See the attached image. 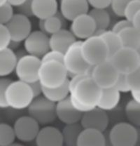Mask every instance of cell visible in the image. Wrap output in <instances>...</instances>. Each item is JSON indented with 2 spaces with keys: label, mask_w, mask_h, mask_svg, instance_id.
<instances>
[{
  "label": "cell",
  "mask_w": 140,
  "mask_h": 146,
  "mask_svg": "<svg viewBox=\"0 0 140 146\" xmlns=\"http://www.w3.org/2000/svg\"><path fill=\"white\" fill-rule=\"evenodd\" d=\"M100 91L90 74H87L70 90V101L77 110L83 113L96 107Z\"/></svg>",
  "instance_id": "cell-1"
},
{
  "label": "cell",
  "mask_w": 140,
  "mask_h": 146,
  "mask_svg": "<svg viewBox=\"0 0 140 146\" xmlns=\"http://www.w3.org/2000/svg\"><path fill=\"white\" fill-rule=\"evenodd\" d=\"M64 64L57 60H42L39 81L44 88L53 89L63 84L69 79Z\"/></svg>",
  "instance_id": "cell-2"
},
{
  "label": "cell",
  "mask_w": 140,
  "mask_h": 146,
  "mask_svg": "<svg viewBox=\"0 0 140 146\" xmlns=\"http://www.w3.org/2000/svg\"><path fill=\"white\" fill-rule=\"evenodd\" d=\"M34 98L30 84L19 80L11 82L6 91L9 108L16 110L27 109Z\"/></svg>",
  "instance_id": "cell-3"
},
{
  "label": "cell",
  "mask_w": 140,
  "mask_h": 146,
  "mask_svg": "<svg viewBox=\"0 0 140 146\" xmlns=\"http://www.w3.org/2000/svg\"><path fill=\"white\" fill-rule=\"evenodd\" d=\"M81 48L83 58L91 67L109 59L108 47L100 36L94 35L83 40Z\"/></svg>",
  "instance_id": "cell-4"
},
{
  "label": "cell",
  "mask_w": 140,
  "mask_h": 146,
  "mask_svg": "<svg viewBox=\"0 0 140 146\" xmlns=\"http://www.w3.org/2000/svg\"><path fill=\"white\" fill-rule=\"evenodd\" d=\"M28 115L34 118L40 125H49L54 122L56 117V103L43 95L33 99L27 108Z\"/></svg>",
  "instance_id": "cell-5"
},
{
  "label": "cell",
  "mask_w": 140,
  "mask_h": 146,
  "mask_svg": "<svg viewBox=\"0 0 140 146\" xmlns=\"http://www.w3.org/2000/svg\"><path fill=\"white\" fill-rule=\"evenodd\" d=\"M81 43L82 41L77 40L64 54L63 64L70 77L79 74H90L92 67L86 63L82 56Z\"/></svg>",
  "instance_id": "cell-6"
},
{
  "label": "cell",
  "mask_w": 140,
  "mask_h": 146,
  "mask_svg": "<svg viewBox=\"0 0 140 146\" xmlns=\"http://www.w3.org/2000/svg\"><path fill=\"white\" fill-rule=\"evenodd\" d=\"M42 64V58L25 54L18 59L14 73L18 80L27 84L39 80V70Z\"/></svg>",
  "instance_id": "cell-7"
},
{
  "label": "cell",
  "mask_w": 140,
  "mask_h": 146,
  "mask_svg": "<svg viewBox=\"0 0 140 146\" xmlns=\"http://www.w3.org/2000/svg\"><path fill=\"white\" fill-rule=\"evenodd\" d=\"M120 74H127L140 65V57L138 51L124 47L120 48L109 59Z\"/></svg>",
  "instance_id": "cell-8"
},
{
  "label": "cell",
  "mask_w": 140,
  "mask_h": 146,
  "mask_svg": "<svg viewBox=\"0 0 140 146\" xmlns=\"http://www.w3.org/2000/svg\"><path fill=\"white\" fill-rule=\"evenodd\" d=\"M109 141L113 146H135L137 143L136 127L125 121L117 123L109 131Z\"/></svg>",
  "instance_id": "cell-9"
},
{
  "label": "cell",
  "mask_w": 140,
  "mask_h": 146,
  "mask_svg": "<svg viewBox=\"0 0 140 146\" xmlns=\"http://www.w3.org/2000/svg\"><path fill=\"white\" fill-rule=\"evenodd\" d=\"M119 75L115 67L109 60L92 67L90 76L100 89L114 86Z\"/></svg>",
  "instance_id": "cell-10"
},
{
  "label": "cell",
  "mask_w": 140,
  "mask_h": 146,
  "mask_svg": "<svg viewBox=\"0 0 140 146\" xmlns=\"http://www.w3.org/2000/svg\"><path fill=\"white\" fill-rule=\"evenodd\" d=\"M13 127L16 139L24 143L34 141L40 129V124L29 115L19 117Z\"/></svg>",
  "instance_id": "cell-11"
},
{
  "label": "cell",
  "mask_w": 140,
  "mask_h": 146,
  "mask_svg": "<svg viewBox=\"0 0 140 146\" xmlns=\"http://www.w3.org/2000/svg\"><path fill=\"white\" fill-rule=\"evenodd\" d=\"M24 49L27 54L42 58L49 51V35L40 30H34L23 41Z\"/></svg>",
  "instance_id": "cell-12"
},
{
  "label": "cell",
  "mask_w": 140,
  "mask_h": 146,
  "mask_svg": "<svg viewBox=\"0 0 140 146\" xmlns=\"http://www.w3.org/2000/svg\"><path fill=\"white\" fill-rule=\"evenodd\" d=\"M11 40L22 42L32 31L30 18L21 13H14L11 21L6 25Z\"/></svg>",
  "instance_id": "cell-13"
},
{
  "label": "cell",
  "mask_w": 140,
  "mask_h": 146,
  "mask_svg": "<svg viewBox=\"0 0 140 146\" xmlns=\"http://www.w3.org/2000/svg\"><path fill=\"white\" fill-rule=\"evenodd\" d=\"M80 124L83 129H93L104 132L109 124V117L106 111L95 107L83 112Z\"/></svg>",
  "instance_id": "cell-14"
},
{
  "label": "cell",
  "mask_w": 140,
  "mask_h": 146,
  "mask_svg": "<svg viewBox=\"0 0 140 146\" xmlns=\"http://www.w3.org/2000/svg\"><path fill=\"white\" fill-rule=\"evenodd\" d=\"M69 30L77 40L83 41L95 35L96 25L89 13H83L71 21Z\"/></svg>",
  "instance_id": "cell-15"
},
{
  "label": "cell",
  "mask_w": 140,
  "mask_h": 146,
  "mask_svg": "<svg viewBox=\"0 0 140 146\" xmlns=\"http://www.w3.org/2000/svg\"><path fill=\"white\" fill-rule=\"evenodd\" d=\"M87 0H60L59 11L68 21L71 22L77 16L89 11Z\"/></svg>",
  "instance_id": "cell-16"
},
{
  "label": "cell",
  "mask_w": 140,
  "mask_h": 146,
  "mask_svg": "<svg viewBox=\"0 0 140 146\" xmlns=\"http://www.w3.org/2000/svg\"><path fill=\"white\" fill-rule=\"evenodd\" d=\"M82 115L72 106L69 96L56 103V117L64 124L80 122Z\"/></svg>",
  "instance_id": "cell-17"
},
{
  "label": "cell",
  "mask_w": 140,
  "mask_h": 146,
  "mask_svg": "<svg viewBox=\"0 0 140 146\" xmlns=\"http://www.w3.org/2000/svg\"><path fill=\"white\" fill-rule=\"evenodd\" d=\"M34 141L38 146L64 145L61 131L51 125H46L40 128Z\"/></svg>",
  "instance_id": "cell-18"
},
{
  "label": "cell",
  "mask_w": 140,
  "mask_h": 146,
  "mask_svg": "<svg viewBox=\"0 0 140 146\" xmlns=\"http://www.w3.org/2000/svg\"><path fill=\"white\" fill-rule=\"evenodd\" d=\"M77 40L69 29L62 28L49 36L50 48L65 54L70 46Z\"/></svg>",
  "instance_id": "cell-19"
},
{
  "label": "cell",
  "mask_w": 140,
  "mask_h": 146,
  "mask_svg": "<svg viewBox=\"0 0 140 146\" xmlns=\"http://www.w3.org/2000/svg\"><path fill=\"white\" fill-rule=\"evenodd\" d=\"M33 16L38 20H46L59 11L57 0H32Z\"/></svg>",
  "instance_id": "cell-20"
},
{
  "label": "cell",
  "mask_w": 140,
  "mask_h": 146,
  "mask_svg": "<svg viewBox=\"0 0 140 146\" xmlns=\"http://www.w3.org/2000/svg\"><path fill=\"white\" fill-rule=\"evenodd\" d=\"M121 99V93L117 91L114 86L101 89L96 107L106 112L111 111L118 106Z\"/></svg>",
  "instance_id": "cell-21"
},
{
  "label": "cell",
  "mask_w": 140,
  "mask_h": 146,
  "mask_svg": "<svg viewBox=\"0 0 140 146\" xmlns=\"http://www.w3.org/2000/svg\"><path fill=\"white\" fill-rule=\"evenodd\" d=\"M106 140L104 132L93 129H83L79 135L77 146H105Z\"/></svg>",
  "instance_id": "cell-22"
},
{
  "label": "cell",
  "mask_w": 140,
  "mask_h": 146,
  "mask_svg": "<svg viewBox=\"0 0 140 146\" xmlns=\"http://www.w3.org/2000/svg\"><path fill=\"white\" fill-rule=\"evenodd\" d=\"M17 58L9 48L0 51V77H7L14 72Z\"/></svg>",
  "instance_id": "cell-23"
},
{
  "label": "cell",
  "mask_w": 140,
  "mask_h": 146,
  "mask_svg": "<svg viewBox=\"0 0 140 146\" xmlns=\"http://www.w3.org/2000/svg\"><path fill=\"white\" fill-rule=\"evenodd\" d=\"M96 25L95 35H100L102 33L109 30L111 24V15L107 9H92L88 11Z\"/></svg>",
  "instance_id": "cell-24"
},
{
  "label": "cell",
  "mask_w": 140,
  "mask_h": 146,
  "mask_svg": "<svg viewBox=\"0 0 140 146\" xmlns=\"http://www.w3.org/2000/svg\"><path fill=\"white\" fill-rule=\"evenodd\" d=\"M83 129L80 122L65 124V127L62 128L61 131L64 145L77 146L79 136Z\"/></svg>",
  "instance_id": "cell-25"
},
{
  "label": "cell",
  "mask_w": 140,
  "mask_h": 146,
  "mask_svg": "<svg viewBox=\"0 0 140 146\" xmlns=\"http://www.w3.org/2000/svg\"><path fill=\"white\" fill-rule=\"evenodd\" d=\"M123 46L138 50L140 46V33L132 25L123 29L119 33Z\"/></svg>",
  "instance_id": "cell-26"
},
{
  "label": "cell",
  "mask_w": 140,
  "mask_h": 146,
  "mask_svg": "<svg viewBox=\"0 0 140 146\" xmlns=\"http://www.w3.org/2000/svg\"><path fill=\"white\" fill-rule=\"evenodd\" d=\"M70 91L69 88V79L63 84L53 89L43 87V96L55 103L66 99L69 96Z\"/></svg>",
  "instance_id": "cell-27"
},
{
  "label": "cell",
  "mask_w": 140,
  "mask_h": 146,
  "mask_svg": "<svg viewBox=\"0 0 140 146\" xmlns=\"http://www.w3.org/2000/svg\"><path fill=\"white\" fill-rule=\"evenodd\" d=\"M67 21L58 11L54 16L44 20V32L48 35H51L62 28H66Z\"/></svg>",
  "instance_id": "cell-28"
},
{
  "label": "cell",
  "mask_w": 140,
  "mask_h": 146,
  "mask_svg": "<svg viewBox=\"0 0 140 146\" xmlns=\"http://www.w3.org/2000/svg\"><path fill=\"white\" fill-rule=\"evenodd\" d=\"M106 43L109 52V58L117 51L123 47V44L121 42L118 33H115L112 30H106L102 33L100 35Z\"/></svg>",
  "instance_id": "cell-29"
},
{
  "label": "cell",
  "mask_w": 140,
  "mask_h": 146,
  "mask_svg": "<svg viewBox=\"0 0 140 146\" xmlns=\"http://www.w3.org/2000/svg\"><path fill=\"white\" fill-rule=\"evenodd\" d=\"M125 114L130 124L136 127H140V103L132 98L125 105Z\"/></svg>",
  "instance_id": "cell-30"
},
{
  "label": "cell",
  "mask_w": 140,
  "mask_h": 146,
  "mask_svg": "<svg viewBox=\"0 0 140 146\" xmlns=\"http://www.w3.org/2000/svg\"><path fill=\"white\" fill-rule=\"evenodd\" d=\"M16 139L13 126L0 123V146L12 145Z\"/></svg>",
  "instance_id": "cell-31"
},
{
  "label": "cell",
  "mask_w": 140,
  "mask_h": 146,
  "mask_svg": "<svg viewBox=\"0 0 140 146\" xmlns=\"http://www.w3.org/2000/svg\"><path fill=\"white\" fill-rule=\"evenodd\" d=\"M126 79L131 91H140V65L131 72L126 74Z\"/></svg>",
  "instance_id": "cell-32"
},
{
  "label": "cell",
  "mask_w": 140,
  "mask_h": 146,
  "mask_svg": "<svg viewBox=\"0 0 140 146\" xmlns=\"http://www.w3.org/2000/svg\"><path fill=\"white\" fill-rule=\"evenodd\" d=\"M14 8L8 2L0 7V24L6 25L14 15Z\"/></svg>",
  "instance_id": "cell-33"
},
{
  "label": "cell",
  "mask_w": 140,
  "mask_h": 146,
  "mask_svg": "<svg viewBox=\"0 0 140 146\" xmlns=\"http://www.w3.org/2000/svg\"><path fill=\"white\" fill-rule=\"evenodd\" d=\"M12 81L7 77H0V109L9 108L6 100V91Z\"/></svg>",
  "instance_id": "cell-34"
},
{
  "label": "cell",
  "mask_w": 140,
  "mask_h": 146,
  "mask_svg": "<svg viewBox=\"0 0 140 146\" xmlns=\"http://www.w3.org/2000/svg\"><path fill=\"white\" fill-rule=\"evenodd\" d=\"M140 10V0H130L125 9L124 18L132 21L134 16Z\"/></svg>",
  "instance_id": "cell-35"
},
{
  "label": "cell",
  "mask_w": 140,
  "mask_h": 146,
  "mask_svg": "<svg viewBox=\"0 0 140 146\" xmlns=\"http://www.w3.org/2000/svg\"><path fill=\"white\" fill-rule=\"evenodd\" d=\"M130 0H112L110 9L114 15L118 17L124 18V11Z\"/></svg>",
  "instance_id": "cell-36"
},
{
  "label": "cell",
  "mask_w": 140,
  "mask_h": 146,
  "mask_svg": "<svg viewBox=\"0 0 140 146\" xmlns=\"http://www.w3.org/2000/svg\"><path fill=\"white\" fill-rule=\"evenodd\" d=\"M114 87L120 93H128L131 91L130 86L127 82L126 74H120L117 78L116 81L114 85Z\"/></svg>",
  "instance_id": "cell-37"
},
{
  "label": "cell",
  "mask_w": 140,
  "mask_h": 146,
  "mask_svg": "<svg viewBox=\"0 0 140 146\" xmlns=\"http://www.w3.org/2000/svg\"><path fill=\"white\" fill-rule=\"evenodd\" d=\"M11 40V39L7 26L0 24V51L8 48Z\"/></svg>",
  "instance_id": "cell-38"
},
{
  "label": "cell",
  "mask_w": 140,
  "mask_h": 146,
  "mask_svg": "<svg viewBox=\"0 0 140 146\" xmlns=\"http://www.w3.org/2000/svg\"><path fill=\"white\" fill-rule=\"evenodd\" d=\"M64 54L55 50L50 49L43 57L42 58V60H57L63 63Z\"/></svg>",
  "instance_id": "cell-39"
},
{
  "label": "cell",
  "mask_w": 140,
  "mask_h": 146,
  "mask_svg": "<svg viewBox=\"0 0 140 146\" xmlns=\"http://www.w3.org/2000/svg\"><path fill=\"white\" fill-rule=\"evenodd\" d=\"M32 0H26L23 4H22L20 6L16 8L18 13L25 15V16L29 18L32 17L33 13L32 9Z\"/></svg>",
  "instance_id": "cell-40"
},
{
  "label": "cell",
  "mask_w": 140,
  "mask_h": 146,
  "mask_svg": "<svg viewBox=\"0 0 140 146\" xmlns=\"http://www.w3.org/2000/svg\"><path fill=\"white\" fill-rule=\"evenodd\" d=\"M88 4L92 9H106L110 7L112 0H87Z\"/></svg>",
  "instance_id": "cell-41"
},
{
  "label": "cell",
  "mask_w": 140,
  "mask_h": 146,
  "mask_svg": "<svg viewBox=\"0 0 140 146\" xmlns=\"http://www.w3.org/2000/svg\"><path fill=\"white\" fill-rule=\"evenodd\" d=\"M131 25H132L131 21H128V20L124 18L123 19H121L116 22L113 25V27H112V30H113L114 32L116 33H119L123 29L126 28V27L129 26H131Z\"/></svg>",
  "instance_id": "cell-42"
},
{
  "label": "cell",
  "mask_w": 140,
  "mask_h": 146,
  "mask_svg": "<svg viewBox=\"0 0 140 146\" xmlns=\"http://www.w3.org/2000/svg\"><path fill=\"white\" fill-rule=\"evenodd\" d=\"M31 87L33 95H34V98H36L40 96L43 95V86L41 84L39 80L36 82H32V83L29 84Z\"/></svg>",
  "instance_id": "cell-43"
},
{
  "label": "cell",
  "mask_w": 140,
  "mask_h": 146,
  "mask_svg": "<svg viewBox=\"0 0 140 146\" xmlns=\"http://www.w3.org/2000/svg\"><path fill=\"white\" fill-rule=\"evenodd\" d=\"M131 22L132 26L140 33V10L134 16Z\"/></svg>",
  "instance_id": "cell-44"
},
{
  "label": "cell",
  "mask_w": 140,
  "mask_h": 146,
  "mask_svg": "<svg viewBox=\"0 0 140 146\" xmlns=\"http://www.w3.org/2000/svg\"><path fill=\"white\" fill-rule=\"evenodd\" d=\"M20 44L21 42H16V41H14V40H11L10 43H9V44L8 48L9 49L12 50V51H16V50L19 49L20 46Z\"/></svg>",
  "instance_id": "cell-45"
},
{
  "label": "cell",
  "mask_w": 140,
  "mask_h": 146,
  "mask_svg": "<svg viewBox=\"0 0 140 146\" xmlns=\"http://www.w3.org/2000/svg\"><path fill=\"white\" fill-rule=\"evenodd\" d=\"M26 0H8L7 2L12 6L13 8H17L18 7L23 4Z\"/></svg>",
  "instance_id": "cell-46"
},
{
  "label": "cell",
  "mask_w": 140,
  "mask_h": 146,
  "mask_svg": "<svg viewBox=\"0 0 140 146\" xmlns=\"http://www.w3.org/2000/svg\"><path fill=\"white\" fill-rule=\"evenodd\" d=\"M130 93L132 99L140 103V91H130Z\"/></svg>",
  "instance_id": "cell-47"
},
{
  "label": "cell",
  "mask_w": 140,
  "mask_h": 146,
  "mask_svg": "<svg viewBox=\"0 0 140 146\" xmlns=\"http://www.w3.org/2000/svg\"><path fill=\"white\" fill-rule=\"evenodd\" d=\"M14 53L16 58H17V60L20 58L22 57L23 56H25V54H27V52L25 51V49H18L16 50V51H14Z\"/></svg>",
  "instance_id": "cell-48"
},
{
  "label": "cell",
  "mask_w": 140,
  "mask_h": 146,
  "mask_svg": "<svg viewBox=\"0 0 140 146\" xmlns=\"http://www.w3.org/2000/svg\"><path fill=\"white\" fill-rule=\"evenodd\" d=\"M137 129V143L136 145H140V127H136ZM135 145V146H136Z\"/></svg>",
  "instance_id": "cell-49"
},
{
  "label": "cell",
  "mask_w": 140,
  "mask_h": 146,
  "mask_svg": "<svg viewBox=\"0 0 140 146\" xmlns=\"http://www.w3.org/2000/svg\"><path fill=\"white\" fill-rule=\"evenodd\" d=\"M39 30L44 32V20H39Z\"/></svg>",
  "instance_id": "cell-50"
},
{
  "label": "cell",
  "mask_w": 140,
  "mask_h": 146,
  "mask_svg": "<svg viewBox=\"0 0 140 146\" xmlns=\"http://www.w3.org/2000/svg\"><path fill=\"white\" fill-rule=\"evenodd\" d=\"M7 1H8V0H0V7L7 3Z\"/></svg>",
  "instance_id": "cell-51"
},
{
  "label": "cell",
  "mask_w": 140,
  "mask_h": 146,
  "mask_svg": "<svg viewBox=\"0 0 140 146\" xmlns=\"http://www.w3.org/2000/svg\"><path fill=\"white\" fill-rule=\"evenodd\" d=\"M138 50H139V51H140V46H139V49H138Z\"/></svg>",
  "instance_id": "cell-52"
}]
</instances>
